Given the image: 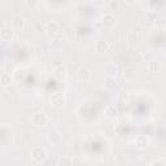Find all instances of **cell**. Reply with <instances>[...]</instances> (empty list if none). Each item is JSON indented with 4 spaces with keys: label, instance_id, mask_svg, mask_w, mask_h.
<instances>
[{
    "label": "cell",
    "instance_id": "cell-1",
    "mask_svg": "<svg viewBox=\"0 0 166 166\" xmlns=\"http://www.w3.org/2000/svg\"><path fill=\"white\" fill-rule=\"evenodd\" d=\"M33 122L37 126H43L47 122V117L44 113H35V114L33 116Z\"/></svg>",
    "mask_w": 166,
    "mask_h": 166
},
{
    "label": "cell",
    "instance_id": "cell-2",
    "mask_svg": "<svg viewBox=\"0 0 166 166\" xmlns=\"http://www.w3.org/2000/svg\"><path fill=\"white\" fill-rule=\"evenodd\" d=\"M13 37V30L11 27H4L2 31H0V38L3 40H9V39Z\"/></svg>",
    "mask_w": 166,
    "mask_h": 166
},
{
    "label": "cell",
    "instance_id": "cell-3",
    "mask_svg": "<svg viewBox=\"0 0 166 166\" xmlns=\"http://www.w3.org/2000/svg\"><path fill=\"white\" fill-rule=\"evenodd\" d=\"M78 77H79V81L81 82H87L91 78V73L90 70H87V69H81L79 73H78Z\"/></svg>",
    "mask_w": 166,
    "mask_h": 166
},
{
    "label": "cell",
    "instance_id": "cell-4",
    "mask_svg": "<svg viewBox=\"0 0 166 166\" xmlns=\"http://www.w3.org/2000/svg\"><path fill=\"white\" fill-rule=\"evenodd\" d=\"M116 22V18H114V16L110 14V13H107V14H104L103 17V24L105 25V26H113Z\"/></svg>",
    "mask_w": 166,
    "mask_h": 166
},
{
    "label": "cell",
    "instance_id": "cell-5",
    "mask_svg": "<svg viewBox=\"0 0 166 166\" xmlns=\"http://www.w3.org/2000/svg\"><path fill=\"white\" fill-rule=\"evenodd\" d=\"M52 101H53L55 105H62L64 104V96L61 94H55L53 96H52Z\"/></svg>",
    "mask_w": 166,
    "mask_h": 166
},
{
    "label": "cell",
    "instance_id": "cell-6",
    "mask_svg": "<svg viewBox=\"0 0 166 166\" xmlns=\"http://www.w3.org/2000/svg\"><path fill=\"white\" fill-rule=\"evenodd\" d=\"M105 73L108 74L109 77L110 75H114V74L117 73V66L114 64H108L107 66H105Z\"/></svg>",
    "mask_w": 166,
    "mask_h": 166
},
{
    "label": "cell",
    "instance_id": "cell-7",
    "mask_svg": "<svg viewBox=\"0 0 166 166\" xmlns=\"http://www.w3.org/2000/svg\"><path fill=\"white\" fill-rule=\"evenodd\" d=\"M46 29H47V31H49V33H55V31H57L59 25L56 22H51V21H48V22L46 24Z\"/></svg>",
    "mask_w": 166,
    "mask_h": 166
},
{
    "label": "cell",
    "instance_id": "cell-8",
    "mask_svg": "<svg viewBox=\"0 0 166 166\" xmlns=\"http://www.w3.org/2000/svg\"><path fill=\"white\" fill-rule=\"evenodd\" d=\"M0 82H2L4 86H8L9 83H12V78H11V75L8 73H4L3 75L0 77Z\"/></svg>",
    "mask_w": 166,
    "mask_h": 166
},
{
    "label": "cell",
    "instance_id": "cell-9",
    "mask_svg": "<svg viewBox=\"0 0 166 166\" xmlns=\"http://www.w3.org/2000/svg\"><path fill=\"white\" fill-rule=\"evenodd\" d=\"M65 73H66V69H65V66H57L55 69V74H56V77H59V78H61V77H65Z\"/></svg>",
    "mask_w": 166,
    "mask_h": 166
},
{
    "label": "cell",
    "instance_id": "cell-10",
    "mask_svg": "<svg viewBox=\"0 0 166 166\" xmlns=\"http://www.w3.org/2000/svg\"><path fill=\"white\" fill-rule=\"evenodd\" d=\"M60 166H72V160L69 157H62L60 158Z\"/></svg>",
    "mask_w": 166,
    "mask_h": 166
},
{
    "label": "cell",
    "instance_id": "cell-11",
    "mask_svg": "<svg viewBox=\"0 0 166 166\" xmlns=\"http://www.w3.org/2000/svg\"><path fill=\"white\" fill-rule=\"evenodd\" d=\"M136 143H139V144H138L139 147H145L147 144H148V139L144 138V136H139V138L136 139Z\"/></svg>",
    "mask_w": 166,
    "mask_h": 166
},
{
    "label": "cell",
    "instance_id": "cell-12",
    "mask_svg": "<svg viewBox=\"0 0 166 166\" xmlns=\"http://www.w3.org/2000/svg\"><path fill=\"white\" fill-rule=\"evenodd\" d=\"M114 79H113L112 77H108L107 78V81H105V87L107 88H112V87H114Z\"/></svg>",
    "mask_w": 166,
    "mask_h": 166
},
{
    "label": "cell",
    "instance_id": "cell-13",
    "mask_svg": "<svg viewBox=\"0 0 166 166\" xmlns=\"http://www.w3.org/2000/svg\"><path fill=\"white\" fill-rule=\"evenodd\" d=\"M97 49H99L100 52L107 51V42H99V43H97Z\"/></svg>",
    "mask_w": 166,
    "mask_h": 166
},
{
    "label": "cell",
    "instance_id": "cell-14",
    "mask_svg": "<svg viewBox=\"0 0 166 166\" xmlns=\"http://www.w3.org/2000/svg\"><path fill=\"white\" fill-rule=\"evenodd\" d=\"M14 25H16V27H22L24 26V20L22 18H20V17H17V18H14Z\"/></svg>",
    "mask_w": 166,
    "mask_h": 166
},
{
    "label": "cell",
    "instance_id": "cell-15",
    "mask_svg": "<svg viewBox=\"0 0 166 166\" xmlns=\"http://www.w3.org/2000/svg\"><path fill=\"white\" fill-rule=\"evenodd\" d=\"M109 5H110V8H117V7H118V3H117V2H112Z\"/></svg>",
    "mask_w": 166,
    "mask_h": 166
}]
</instances>
